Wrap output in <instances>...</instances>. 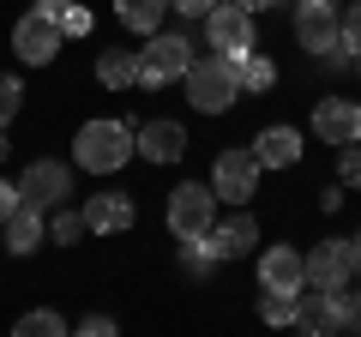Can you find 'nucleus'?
<instances>
[{
    "label": "nucleus",
    "mask_w": 361,
    "mask_h": 337,
    "mask_svg": "<svg viewBox=\"0 0 361 337\" xmlns=\"http://www.w3.org/2000/svg\"><path fill=\"white\" fill-rule=\"evenodd\" d=\"M133 151H139V145H133V127H127V121H85L78 139H73L78 168H90V175H115Z\"/></svg>",
    "instance_id": "obj_2"
},
{
    "label": "nucleus",
    "mask_w": 361,
    "mask_h": 337,
    "mask_svg": "<svg viewBox=\"0 0 361 337\" xmlns=\"http://www.w3.org/2000/svg\"><path fill=\"white\" fill-rule=\"evenodd\" d=\"M163 13H169V0H115V18L133 30V37L163 30Z\"/></svg>",
    "instance_id": "obj_19"
},
{
    "label": "nucleus",
    "mask_w": 361,
    "mask_h": 337,
    "mask_svg": "<svg viewBox=\"0 0 361 337\" xmlns=\"http://www.w3.org/2000/svg\"><path fill=\"white\" fill-rule=\"evenodd\" d=\"M187 66H193V42L180 37V30H151L145 37V54H139V85L145 91L169 85V78H187Z\"/></svg>",
    "instance_id": "obj_3"
},
{
    "label": "nucleus",
    "mask_w": 361,
    "mask_h": 337,
    "mask_svg": "<svg viewBox=\"0 0 361 337\" xmlns=\"http://www.w3.org/2000/svg\"><path fill=\"white\" fill-rule=\"evenodd\" d=\"M337 37L349 42V54H361V6H349V13H343V25H337Z\"/></svg>",
    "instance_id": "obj_29"
},
{
    "label": "nucleus",
    "mask_w": 361,
    "mask_h": 337,
    "mask_svg": "<svg viewBox=\"0 0 361 337\" xmlns=\"http://www.w3.org/2000/svg\"><path fill=\"white\" fill-rule=\"evenodd\" d=\"M271 85H277V66H271L265 54L247 49V54H241V91H271Z\"/></svg>",
    "instance_id": "obj_22"
},
{
    "label": "nucleus",
    "mask_w": 361,
    "mask_h": 337,
    "mask_svg": "<svg viewBox=\"0 0 361 337\" xmlns=\"http://www.w3.org/2000/svg\"><path fill=\"white\" fill-rule=\"evenodd\" d=\"M133 145H139V157H151V163H180V157H187V127H180V121H145V127L133 133Z\"/></svg>",
    "instance_id": "obj_15"
},
{
    "label": "nucleus",
    "mask_w": 361,
    "mask_h": 337,
    "mask_svg": "<svg viewBox=\"0 0 361 337\" xmlns=\"http://www.w3.org/2000/svg\"><path fill=\"white\" fill-rule=\"evenodd\" d=\"M343 331H361V295L343 289Z\"/></svg>",
    "instance_id": "obj_33"
},
{
    "label": "nucleus",
    "mask_w": 361,
    "mask_h": 337,
    "mask_svg": "<svg viewBox=\"0 0 361 337\" xmlns=\"http://www.w3.org/2000/svg\"><path fill=\"white\" fill-rule=\"evenodd\" d=\"M259 283L265 289H283V295H295L301 283H307V259H301L295 247H265V253H259Z\"/></svg>",
    "instance_id": "obj_13"
},
{
    "label": "nucleus",
    "mask_w": 361,
    "mask_h": 337,
    "mask_svg": "<svg viewBox=\"0 0 361 337\" xmlns=\"http://www.w3.org/2000/svg\"><path fill=\"white\" fill-rule=\"evenodd\" d=\"M97 78H103L109 91H127V85H139V54H127V49H109L103 61H97Z\"/></svg>",
    "instance_id": "obj_20"
},
{
    "label": "nucleus",
    "mask_w": 361,
    "mask_h": 337,
    "mask_svg": "<svg viewBox=\"0 0 361 337\" xmlns=\"http://www.w3.org/2000/svg\"><path fill=\"white\" fill-rule=\"evenodd\" d=\"M18 193H25L30 205L54 211V205H66V199H73V168H66V163H54V157H37V163L25 168Z\"/></svg>",
    "instance_id": "obj_8"
},
{
    "label": "nucleus",
    "mask_w": 361,
    "mask_h": 337,
    "mask_svg": "<svg viewBox=\"0 0 361 337\" xmlns=\"http://www.w3.org/2000/svg\"><path fill=\"white\" fill-rule=\"evenodd\" d=\"M0 229H6V253H37L42 235H49V223H42V205H30V199H25Z\"/></svg>",
    "instance_id": "obj_18"
},
{
    "label": "nucleus",
    "mask_w": 361,
    "mask_h": 337,
    "mask_svg": "<svg viewBox=\"0 0 361 337\" xmlns=\"http://www.w3.org/2000/svg\"><path fill=\"white\" fill-rule=\"evenodd\" d=\"M259 319H265V325H295V295L265 289V295H259Z\"/></svg>",
    "instance_id": "obj_23"
},
{
    "label": "nucleus",
    "mask_w": 361,
    "mask_h": 337,
    "mask_svg": "<svg viewBox=\"0 0 361 337\" xmlns=\"http://www.w3.org/2000/svg\"><path fill=\"white\" fill-rule=\"evenodd\" d=\"M78 331H90V337H109V331H115V319H109V313H85V319H78Z\"/></svg>",
    "instance_id": "obj_32"
},
{
    "label": "nucleus",
    "mask_w": 361,
    "mask_h": 337,
    "mask_svg": "<svg viewBox=\"0 0 361 337\" xmlns=\"http://www.w3.org/2000/svg\"><path fill=\"white\" fill-rule=\"evenodd\" d=\"M18 103H25V85H18L13 73H0V127L18 115Z\"/></svg>",
    "instance_id": "obj_26"
},
{
    "label": "nucleus",
    "mask_w": 361,
    "mask_h": 337,
    "mask_svg": "<svg viewBox=\"0 0 361 337\" xmlns=\"http://www.w3.org/2000/svg\"><path fill=\"white\" fill-rule=\"evenodd\" d=\"M217 0H169V13H180V18H205Z\"/></svg>",
    "instance_id": "obj_30"
},
{
    "label": "nucleus",
    "mask_w": 361,
    "mask_h": 337,
    "mask_svg": "<svg viewBox=\"0 0 361 337\" xmlns=\"http://www.w3.org/2000/svg\"><path fill=\"white\" fill-rule=\"evenodd\" d=\"M61 37H90V6H78V0L66 6L61 13Z\"/></svg>",
    "instance_id": "obj_27"
},
{
    "label": "nucleus",
    "mask_w": 361,
    "mask_h": 337,
    "mask_svg": "<svg viewBox=\"0 0 361 337\" xmlns=\"http://www.w3.org/2000/svg\"><path fill=\"white\" fill-rule=\"evenodd\" d=\"M241 6L247 13H265V6H277V0H241Z\"/></svg>",
    "instance_id": "obj_36"
},
{
    "label": "nucleus",
    "mask_w": 361,
    "mask_h": 337,
    "mask_svg": "<svg viewBox=\"0 0 361 337\" xmlns=\"http://www.w3.org/2000/svg\"><path fill=\"white\" fill-rule=\"evenodd\" d=\"M313 133H319L325 145H355L361 139V103H349V97L313 103Z\"/></svg>",
    "instance_id": "obj_12"
},
{
    "label": "nucleus",
    "mask_w": 361,
    "mask_h": 337,
    "mask_svg": "<svg viewBox=\"0 0 361 337\" xmlns=\"http://www.w3.org/2000/svg\"><path fill=\"white\" fill-rule=\"evenodd\" d=\"M295 325H301L307 337L343 331V289H313V283H301V289H295Z\"/></svg>",
    "instance_id": "obj_7"
},
{
    "label": "nucleus",
    "mask_w": 361,
    "mask_h": 337,
    "mask_svg": "<svg viewBox=\"0 0 361 337\" xmlns=\"http://www.w3.org/2000/svg\"><path fill=\"white\" fill-rule=\"evenodd\" d=\"M319 211H343V187H325V193H319Z\"/></svg>",
    "instance_id": "obj_34"
},
{
    "label": "nucleus",
    "mask_w": 361,
    "mask_h": 337,
    "mask_svg": "<svg viewBox=\"0 0 361 337\" xmlns=\"http://www.w3.org/2000/svg\"><path fill=\"white\" fill-rule=\"evenodd\" d=\"M133 217H139L133 193H97V199H85V229L90 235H121V229H133Z\"/></svg>",
    "instance_id": "obj_16"
},
{
    "label": "nucleus",
    "mask_w": 361,
    "mask_h": 337,
    "mask_svg": "<svg viewBox=\"0 0 361 337\" xmlns=\"http://www.w3.org/2000/svg\"><path fill=\"white\" fill-rule=\"evenodd\" d=\"M337 175H343V187H361V139L343 145V163H337Z\"/></svg>",
    "instance_id": "obj_28"
},
{
    "label": "nucleus",
    "mask_w": 361,
    "mask_h": 337,
    "mask_svg": "<svg viewBox=\"0 0 361 337\" xmlns=\"http://www.w3.org/2000/svg\"><path fill=\"white\" fill-rule=\"evenodd\" d=\"M30 6H37V13H49V18H61L66 6H73V0H30Z\"/></svg>",
    "instance_id": "obj_35"
},
{
    "label": "nucleus",
    "mask_w": 361,
    "mask_h": 337,
    "mask_svg": "<svg viewBox=\"0 0 361 337\" xmlns=\"http://www.w3.org/2000/svg\"><path fill=\"white\" fill-rule=\"evenodd\" d=\"M18 205H25V193H18V187H13V181H0V223L13 217V211H18Z\"/></svg>",
    "instance_id": "obj_31"
},
{
    "label": "nucleus",
    "mask_w": 361,
    "mask_h": 337,
    "mask_svg": "<svg viewBox=\"0 0 361 337\" xmlns=\"http://www.w3.org/2000/svg\"><path fill=\"white\" fill-rule=\"evenodd\" d=\"M205 37L217 54H229V61H241L247 49H253V13H247L241 0H217L205 13Z\"/></svg>",
    "instance_id": "obj_5"
},
{
    "label": "nucleus",
    "mask_w": 361,
    "mask_h": 337,
    "mask_svg": "<svg viewBox=\"0 0 361 337\" xmlns=\"http://www.w3.org/2000/svg\"><path fill=\"white\" fill-rule=\"evenodd\" d=\"M18 331H25V337H61L66 319H61V313H49V307H37V313H25V319H18Z\"/></svg>",
    "instance_id": "obj_24"
},
{
    "label": "nucleus",
    "mask_w": 361,
    "mask_h": 337,
    "mask_svg": "<svg viewBox=\"0 0 361 337\" xmlns=\"http://www.w3.org/2000/svg\"><path fill=\"white\" fill-rule=\"evenodd\" d=\"M349 253H355V277H361V235H355V241H349Z\"/></svg>",
    "instance_id": "obj_37"
},
{
    "label": "nucleus",
    "mask_w": 361,
    "mask_h": 337,
    "mask_svg": "<svg viewBox=\"0 0 361 337\" xmlns=\"http://www.w3.org/2000/svg\"><path fill=\"white\" fill-rule=\"evenodd\" d=\"M180 271H187V277H199V283H205V277L217 271V253H211V241H205V235H187V241H180Z\"/></svg>",
    "instance_id": "obj_21"
},
{
    "label": "nucleus",
    "mask_w": 361,
    "mask_h": 337,
    "mask_svg": "<svg viewBox=\"0 0 361 337\" xmlns=\"http://www.w3.org/2000/svg\"><path fill=\"white\" fill-rule=\"evenodd\" d=\"M6 151H13V145H6V139H0V157H6Z\"/></svg>",
    "instance_id": "obj_38"
},
{
    "label": "nucleus",
    "mask_w": 361,
    "mask_h": 337,
    "mask_svg": "<svg viewBox=\"0 0 361 337\" xmlns=\"http://www.w3.org/2000/svg\"><path fill=\"white\" fill-rule=\"evenodd\" d=\"M205 241H211V253H217V265L223 259H241V253H253V247H259V223L247 217V211H229L223 223H211Z\"/></svg>",
    "instance_id": "obj_14"
},
{
    "label": "nucleus",
    "mask_w": 361,
    "mask_h": 337,
    "mask_svg": "<svg viewBox=\"0 0 361 337\" xmlns=\"http://www.w3.org/2000/svg\"><path fill=\"white\" fill-rule=\"evenodd\" d=\"M295 42L307 54H325L337 42V0H301L295 6Z\"/></svg>",
    "instance_id": "obj_11"
},
{
    "label": "nucleus",
    "mask_w": 361,
    "mask_h": 337,
    "mask_svg": "<svg viewBox=\"0 0 361 337\" xmlns=\"http://www.w3.org/2000/svg\"><path fill=\"white\" fill-rule=\"evenodd\" d=\"M301 259H307V283L313 289H349V277H355L349 241H325V247H313V253H301Z\"/></svg>",
    "instance_id": "obj_10"
},
{
    "label": "nucleus",
    "mask_w": 361,
    "mask_h": 337,
    "mask_svg": "<svg viewBox=\"0 0 361 337\" xmlns=\"http://www.w3.org/2000/svg\"><path fill=\"white\" fill-rule=\"evenodd\" d=\"M253 187H259V157L253 151H223L211 163V193L217 199L241 205V199H253Z\"/></svg>",
    "instance_id": "obj_9"
},
{
    "label": "nucleus",
    "mask_w": 361,
    "mask_h": 337,
    "mask_svg": "<svg viewBox=\"0 0 361 337\" xmlns=\"http://www.w3.org/2000/svg\"><path fill=\"white\" fill-rule=\"evenodd\" d=\"M253 157H259V168H295L301 163V133L295 127H265L253 139Z\"/></svg>",
    "instance_id": "obj_17"
},
{
    "label": "nucleus",
    "mask_w": 361,
    "mask_h": 337,
    "mask_svg": "<svg viewBox=\"0 0 361 337\" xmlns=\"http://www.w3.org/2000/svg\"><path fill=\"white\" fill-rule=\"evenodd\" d=\"M78 235H85V211H61V217L49 223V241H61V247H73Z\"/></svg>",
    "instance_id": "obj_25"
},
{
    "label": "nucleus",
    "mask_w": 361,
    "mask_h": 337,
    "mask_svg": "<svg viewBox=\"0 0 361 337\" xmlns=\"http://www.w3.org/2000/svg\"><path fill=\"white\" fill-rule=\"evenodd\" d=\"M61 42H66V37H61V18L37 13V6L13 25V54H18L25 66H49L54 54H61Z\"/></svg>",
    "instance_id": "obj_6"
},
{
    "label": "nucleus",
    "mask_w": 361,
    "mask_h": 337,
    "mask_svg": "<svg viewBox=\"0 0 361 337\" xmlns=\"http://www.w3.org/2000/svg\"><path fill=\"white\" fill-rule=\"evenodd\" d=\"M211 223H217V193L199 181H180L175 193H169V229H175V241H187V235H211Z\"/></svg>",
    "instance_id": "obj_4"
},
{
    "label": "nucleus",
    "mask_w": 361,
    "mask_h": 337,
    "mask_svg": "<svg viewBox=\"0 0 361 337\" xmlns=\"http://www.w3.org/2000/svg\"><path fill=\"white\" fill-rule=\"evenodd\" d=\"M235 97H241V61L205 54V61L187 66V103L199 115H223V109H235Z\"/></svg>",
    "instance_id": "obj_1"
}]
</instances>
